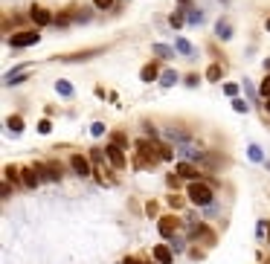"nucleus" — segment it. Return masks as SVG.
I'll use <instances>...</instances> for the list:
<instances>
[{"instance_id":"1","label":"nucleus","mask_w":270,"mask_h":264,"mask_svg":"<svg viewBox=\"0 0 270 264\" xmlns=\"http://www.w3.org/2000/svg\"><path fill=\"white\" fill-rule=\"evenodd\" d=\"M186 195H189L192 206H201V209H206L209 203H215V192H212V186L206 180H192L186 186Z\"/></svg>"},{"instance_id":"2","label":"nucleus","mask_w":270,"mask_h":264,"mask_svg":"<svg viewBox=\"0 0 270 264\" xmlns=\"http://www.w3.org/2000/svg\"><path fill=\"white\" fill-rule=\"evenodd\" d=\"M44 180H47V177H44V163H35V165L20 168V183H23L26 189H38Z\"/></svg>"},{"instance_id":"3","label":"nucleus","mask_w":270,"mask_h":264,"mask_svg":"<svg viewBox=\"0 0 270 264\" xmlns=\"http://www.w3.org/2000/svg\"><path fill=\"white\" fill-rule=\"evenodd\" d=\"M215 232L209 230L206 224H198V221H189V241H203L206 247H215Z\"/></svg>"},{"instance_id":"4","label":"nucleus","mask_w":270,"mask_h":264,"mask_svg":"<svg viewBox=\"0 0 270 264\" xmlns=\"http://www.w3.org/2000/svg\"><path fill=\"white\" fill-rule=\"evenodd\" d=\"M38 41H41V32H38V29H23V32H15L9 38V47H12V50H23V47H32Z\"/></svg>"},{"instance_id":"5","label":"nucleus","mask_w":270,"mask_h":264,"mask_svg":"<svg viewBox=\"0 0 270 264\" xmlns=\"http://www.w3.org/2000/svg\"><path fill=\"white\" fill-rule=\"evenodd\" d=\"M177 227H180V218H177V215L157 218V232H160L163 238H174V235H177Z\"/></svg>"},{"instance_id":"6","label":"nucleus","mask_w":270,"mask_h":264,"mask_svg":"<svg viewBox=\"0 0 270 264\" xmlns=\"http://www.w3.org/2000/svg\"><path fill=\"white\" fill-rule=\"evenodd\" d=\"M174 148H177V157L186 160V163H201L203 154H206V151H201L195 142H180V145H174Z\"/></svg>"},{"instance_id":"7","label":"nucleus","mask_w":270,"mask_h":264,"mask_svg":"<svg viewBox=\"0 0 270 264\" xmlns=\"http://www.w3.org/2000/svg\"><path fill=\"white\" fill-rule=\"evenodd\" d=\"M29 17H32V23H38V29L55 23V17L50 15V9H44V6H32V9H29Z\"/></svg>"},{"instance_id":"8","label":"nucleus","mask_w":270,"mask_h":264,"mask_svg":"<svg viewBox=\"0 0 270 264\" xmlns=\"http://www.w3.org/2000/svg\"><path fill=\"white\" fill-rule=\"evenodd\" d=\"M70 168H73L79 177H87V174L93 171V168H90V160H87L85 154H73V157H70Z\"/></svg>"},{"instance_id":"9","label":"nucleus","mask_w":270,"mask_h":264,"mask_svg":"<svg viewBox=\"0 0 270 264\" xmlns=\"http://www.w3.org/2000/svg\"><path fill=\"white\" fill-rule=\"evenodd\" d=\"M160 64L157 61H148V64H142V70H139V82H145V84H151V82H160Z\"/></svg>"},{"instance_id":"10","label":"nucleus","mask_w":270,"mask_h":264,"mask_svg":"<svg viewBox=\"0 0 270 264\" xmlns=\"http://www.w3.org/2000/svg\"><path fill=\"white\" fill-rule=\"evenodd\" d=\"M105 154H108V163L114 165V168H119V171L128 165V163H125V154H122V148H119V145H114V142L105 148Z\"/></svg>"},{"instance_id":"11","label":"nucleus","mask_w":270,"mask_h":264,"mask_svg":"<svg viewBox=\"0 0 270 264\" xmlns=\"http://www.w3.org/2000/svg\"><path fill=\"white\" fill-rule=\"evenodd\" d=\"M174 174H177V177H186V180H201V177H198V168H195V163H186V160H177V165H174Z\"/></svg>"},{"instance_id":"12","label":"nucleus","mask_w":270,"mask_h":264,"mask_svg":"<svg viewBox=\"0 0 270 264\" xmlns=\"http://www.w3.org/2000/svg\"><path fill=\"white\" fill-rule=\"evenodd\" d=\"M96 52H102V47H96V50H85V52H73V55H58V61H64V64H76V61H87V58H93Z\"/></svg>"},{"instance_id":"13","label":"nucleus","mask_w":270,"mask_h":264,"mask_svg":"<svg viewBox=\"0 0 270 264\" xmlns=\"http://www.w3.org/2000/svg\"><path fill=\"white\" fill-rule=\"evenodd\" d=\"M154 262L157 264H171L174 262V253L169 250V244H154Z\"/></svg>"},{"instance_id":"14","label":"nucleus","mask_w":270,"mask_h":264,"mask_svg":"<svg viewBox=\"0 0 270 264\" xmlns=\"http://www.w3.org/2000/svg\"><path fill=\"white\" fill-rule=\"evenodd\" d=\"M215 38H218V41H230V38H233V26H230L227 17H218V20H215Z\"/></svg>"},{"instance_id":"15","label":"nucleus","mask_w":270,"mask_h":264,"mask_svg":"<svg viewBox=\"0 0 270 264\" xmlns=\"http://www.w3.org/2000/svg\"><path fill=\"white\" fill-rule=\"evenodd\" d=\"M201 165L203 168H209V171H218L221 165H227V157H221V154H203Z\"/></svg>"},{"instance_id":"16","label":"nucleus","mask_w":270,"mask_h":264,"mask_svg":"<svg viewBox=\"0 0 270 264\" xmlns=\"http://www.w3.org/2000/svg\"><path fill=\"white\" fill-rule=\"evenodd\" d=\"M61 174H64V171H61V163H55V160L44 163V177H47V180L58 183V180H61Z\"/></svg>"},{"instance_id":"17","label":"nucleus","mask_w":270,"mask_h":264,"mask_svg":"<svg viewBox=\"0 0 270 264\" xmlns=\"http://www.w3.org/2000/svg\"><path fill=\"white\" fill-rule=\"evenodd\" d=\"M174 50L180 52V55H186V58H198V50H195V44H189L186 38H177V41H174Z\"/></svg>"},{"instance_id":"18","label":"nucleus","mask_w":270,"mask_h":264,"mask_svg":"<svg viewBox=\"0 0 270 264\" xmlns=\"http://www.w3.org/2000/svg\"><path fill=\"white\" fill-rule=\"evenodd\" d=\"M180 82V76H177V70H163V73H160V87H166V90H169V87H174V84Z\"/></svg>"},{"instance_id":"19","label":"nucleus","mask_w":270,"mask_h":264,"mask_svg":"<svg viewBox=\"0 0 270 264\" xmlns=\"http://www.w3.org/2000/svg\"><path fill=\"white\" fill-rule=\"evenodd\" d=\"M151 52H154V58H166V61L177 55V50H174V47H169V44H154Z\"/></svg>"},{"instance_id":"20","label":"nucleus","mask_w":270,"mask_h":264,"mask_svg":"<svg viewBox=\"0 0 270 264\" xmlns=\"http://www.w3.org/2000/svg\"><path fill=\"white\" fill-rule=\"evenodd\" d=\"M163 133H166V139H171V142H189V133L183 131V128H163Z\"/></svg>"},{"instance_id":"21","label":"nucleus","mask_w":270,"mask_h":264,"mask_svg":"<svg viewBox=\"0 0 270 264\" xmlns=\"http://www.w3.org/2000/svg\"><path fill=\"white\" fill-rule=\"evenodd\" d=\"M26 79H29V73H15V70H9V73L3 76V84L12 87V84H23Z\"/></svg>"},{"instance_id":"22","label":"nucleus","mask_w":270,"mask_h":264,"mask_svg":"<svg viewBox=\"0 0 270 264\" xmlns=\"http://www.w3.org/2000/svg\"><path fill=\"white\" fill-rule=\"evenodd\" d=\"M186 12H189V9H177V12H171V15H169V26H171V29H183Z\"/></svg>"},{"instance_id":"23","label":"nucleus","mask_w":270,"mask_h":264,"mask_svg":"<svg viewBox=\"0 0 270 264\" xmlns=\"http://www.w3.org/2000/svg\"><path fill=\"white\" fill-rule=\"evenodd\" d=\"M203 79H206V82H221V79H224V67H221V64H209V67H206V73H203Z\"/></svg>"},{"instance_id":"24","label":"nucleus","mask_w":270,"mask_h":264,"mask_svg":"<svg viewBox=\"0 0 270 264\" xmlns=\"http://www.w3.org/2000/svg\"><path fill=\"white\" fill-rule=\"evenodd\" d=\"M6 128L12 133H23V116H17V114L6 116Z\"/></svg>"},{"instance_id":"25","label":"nucleus","mask_w":270,"mask_h":264,"mask_svg":"<svg viewBox=\"0 0 270 264\" xmlns=\"http://www.w3.org/2000/svg\"><path fill=\"white\" fill-rule=\"evenodd\" d=\"M55 93H58V96H64V99H70L76 90H73V84H70L67 79H58V82H55Z\"/></svg>"},{"instance_id":"26","label":"nucleus","mask_w":270,"mask_h":264,"mask_svg":"<svg viewBox=\"0 0 270 264\" xmlns=\"http://www.w3.org/2000/svg\"><path fill=\"white\" fill-rule=\"evenodd\" d=\"M70 23H76V17H73V9H67V12H61V15L55 17V26H58V29H67Z\"/></svg>"},{"instance_id":"27","label":"nucleus","mask_w":270,"mask_h":264,"mask_svg":"<svg viewBox=\"0 0 270 264\" xmlns=\"http://www.w3.org/2000/svg\"><path fill=\"white\" fill-rule=\"evenodd\" d=\"M17 171H20V168H15V165L9 163L6 168H3V180H6V183H15V186H17Z\"/></svg>"},{"instance_id":"28","label":"nucleus","mask_w":270,"mask_h":264,"mask_svg":"<svg viewBox=\"0 0 270 264\" xmlns=\"http://www.w3.org/2000/svg\"><path fill=\"white\" fill-rule=\"evenodd\" d=\"M73 17H76V23H87V20H93V12L90 9H73Z\"/></svg>"},{"instance_id":"29","label":"nucleus","mask_w":270,"mask_h":264,"mask_svg":"<svg viewBox=\"0 0 270 264\" xmlns=\"http://www.w3.org/2000/svg\"><path fill=\"white\" fill-rule=\"evenodd\" d=\"M169 250L177 256V253H183V250H186V241L180 238V235H174V238H169Z\"/></svg>"},{"instance_id":"30","label":"nucleus","mask_w":270,"mask_h":264,"mask_svg":"<svg viewBox=\"0 0 270 264\" xmlns=\"http://www.w3.org/2000/svg\"><path fill=\"white\" fill-rule=\"evenodd\" d=\"M186 20H189L192 26H201V23H203V12H198V9H189V12H186Z\"/></svg>"},{"instance_id":"31","label":"nucleus","mask_w":270,"mask_h":264,"mask_svg":"<svg viewBox=\"0 0 270 264\" xmlns=\"http://www.w3.org/2000/svg\"><path fill=\"white\" fill-rule=\"evenodd\" d=\"M233 111H236V114H247V111H250V102L236 96V99H233Z\"/></svg>"},{"instance_id":"32","label":"nucleus","mask_w":270,"mask_h":264,"mask_svg":"<svg viewBox=\"0 0 270 264\" xmlns=\"http://www.w3.org/2000/svg\"><path fill=\"white\" fill-rule=\"evenodd\" d=\"M247 157H250L253 163H265V154H262L259 145H250V148H247Z\"/></svg>"},{"instance_id":"33","label":"nucleus","mask_w":270,"mask_h":264,"mask_svg":"<svg viewBox=\"0 0 270 264\" xmlns=\"http://www.w3.org/2000/svg\"><path fill=\"white\" fill-rule=\"evenodd\" d=\"M244 93H247V102H256V96H259V90H256L247 79H244Z\"/></svg>"},{"instance_id":"34","label":"nucleus","mask_w":270,"mask_h":264,"mask_svg":"<svg viewBox=\"0 0 270 264\" xmlns=\"http://www.w3.org/2000/svg\"><path fill=\"white\" fill-rule=\"evenodd\" d=\"M111 142L119 145V148H128V139H125V133H111Z\"/></svg>"},{"instance_id":"35","label":"nucleus","mask_w":270,"mask_h":264,"mask_svg":"<svg viewBox=\"0 0 270 264\" xmlns=\"http://www.w3.org/2000/svg\"><path fill=\"white\" fill-rule=\"evenodd\" d=\"M259 93H262L265 99H270V73H268V76H265V82L259 84Z\"/></svg>"},{"instance_id":"36","label":"nucleus","mask_w":270,"mask_h":264,"mask_svg":"<svg viewBox=\"0 0 270 264\" xmlns=\"http://www.w3.org/2000/svg\"><path fill=\"white\" fill-rule=\"evenodd\" d=\"M218 212H221V203H218V198H215V203H209V206L203 209V215H206V218H212V215H218Z\"/></svg>"},{"instance_id":"37","label":"nucleus","mask_w":270,"mask_h":264,"mask_svg":"<svg viewBox=\"0 0 270 264\" xmlns=\"http://www.w3.org/2000/svg\"><path fill=\"white\" fill-rule=\"evenodd\" d=\"M90 133H93V136H105V122H93V125H90Z\"/></svg>"},{"instance_id":"38","label":"nucleus","mask_w":270,"mask_h":264,"mask_svg":"<svg viewBox=\"0 0 270 264\" xmlns=\"http://www.w3.org/2000/svg\"><path fill=\"white\" fill-rule=\"evenodd\" d=\"M224 93H227V96H233V99H236V96H238V84L227 82V84H224Z\"/></svg>"},{"instance_id":"39","label":"nucleus","mask_w":270,"mask_h":264,"mask_svg":"<svg viewBox=\"0 0 270 264\" xmlns=\"http://www.w3.org/2000/svg\"><path fill=\"white\" fill-rule=\"evenodd\" d=\"M52 131V122L50 119H41V122H38V133H50Z\"/></svg>"},{"instance_id":"40","label":"nucleus","mask_w":270,"mask_h":264,"mask_svg":"<svg viewBox=\"0 0 270 264\" xmlns=\"http://www.w3.org/2000/svg\"><path fill=\"white\" fill-rule=\"evenodd\" d=\"M111 6H114V0H93V9H102V12L111 9Z\"/></svg>"},{"instance_id":"41","label":"nucleus","mask_w":270,"mask_h":264,"mask_svg":"<svg viewBox=\"0 0 270 264\" xmlns=\"http://www.w3.org/2000/svg\"><path fill=\"white\" fill-rule=\"evenodd\" d=\"M198 84H201V76H198V73L186 76V87H198Z\"/></svg>"},{"instance_id":"42","label":"nucleus","mask_w":270,"mask_h":264,"mask_svg":"<svg viewBox=\"0 0 270 264\" xmlns=\"http://www.w3.org/2000/svg\"><path fill=\"white\" fill-rule=\"evenodd\" d=\"M9 195H12V183H6V180H3V186H0V198L6 200Z\"/></svg>"},{"instance_id":"43","label":"nucleus","mask_w":270,"mask_h":264,"mask_svg":"<svg viewBox=\"0 0 270 264\" xmlns=\"http://www.w3.org/2000/svg\"><path fill=\"white\" fill-rule=\"evenodd\" d=\"M145 212L151 215V218H157V200H148V203H145Z\"/></svg>"},{"instance_id":"44","label":"nucleus","mask_w":270,"mask_h":264,"mask_svg":"<svg viewBox=\"0 0 270 264\" xmlns=\"http://www.w3.org/2000/svg\"><path fill=\"white\" fill-rule=\"evenodd\" d=\"M166 183L174 189V186H180V177H177V174H169V177H166Z\"/></svg>"},{"instance_id":"45","label":"nucleus","mask_w":270,"mask_h":264,"mask_svg":"<svg viewBox=\"0 0 270 264\" xmlns=\"http://www.w3.org/2000/svg\"><path fill=\"white\" fill-rule=\"evenodd\" d=\"M122 264H145L142 259H136V256H128V259H122Z\"/></svg>"},{"instance_id":"46","label":"nucleus","mask_w":270,"mask_h":264,"mask_svg":"<svg viewBox=\"0 0 270 264\" xmlns=\"http://www.w3.org/2000/svg\"><path fill=\"white\" fill-rule=\"evenodd\" d=\"M145 133H148V136H154V139H157V128H154L151 122H145Z\"/></svg>"},{"instance_id":"47","label":"nucleus","mask_w":270,"mask_h":264,"mask_svg":"<svg viewBox=\"0 0 270 264\" xmlns=\"http://www.w3.org/2000/svg\"><path fill=\"white\" fill-rule=\"evenodd\" d=\"M169 203H171V206H177V209H180V203H183V200L177 198V195H169Z\"/></svg>"},{"instance_id":"48","label":"nucleus","mask_w":270,"mask_h":264,"mask_svg":"<svg viewBox=\"0 0 270 264\" xmlns=\"http://www.w3.org/2000/svg\"><path fill=\"white\" fill-rule=\"evenodd\" d=\"M189 256H192V259L198 262V259H203V250H189Z\"/></svg>"},{"instance_id":"49","label":"nucleus","mask_w":270,"mask_h":264,"mask_svg":"<svg viewBox=\"0 0 270 264\" xmlns=\"http://www.w3.org/2000/svg\"><path fill=\"white\" fill-rule=\"evenodd\" d=\"M265 29H268V32H270V17H268V20H265Z\"/></svg>"},{"instance_id":"50","label":"nucleus","mask_w":270,"mask_h":264,"mask_svg":"<svg viewBox=\"0 0 270 264\" xmlns=\"http://www.w3.org/2000/svg\"><path fill=\"white\" fill-rule=\"evenodd\" d=\"M265 111H268V114H270V99H268V102H265Z\"/></svg>"},{"instance_id":"51","label":"nucleus","mask_w":270,"mask_h":264,"mask_svg":"<svg viewBox=\"0 0 270 264\" xmlns=\"http://www.w3.org/2000/svg\"><path fill=\"white\" fill-rule=\"evenodd\" d=\"M265 70H268V73H270V58H268V61H265Z\"/></svg>"},{"instance_id":"52","label":"nucleus","mask_w":270,"mask_h":264,"mask_svg":"<svg viewBox=\"0 0 270 264\" xmlns=\"http://www.w3.org/2000/svg\"><path fill=\"white\" fill-rule=\"evenodd\" d=\"M265 241H268V244H270V227H268V235H265Z\"/></svg>"},{"instance_id":"53","label":"nucleus","mask_w":270,"mask_h":264,"mask_svg":"<svg viewBox=\"0 0 270 264\" xmlns=\"http://www.w3.org/2000/svg\"><path fill=\"white\" fill-rule=\"evenodd\" d=\"M265 165H268V171H270V160H268V163H265Z\"/></svg>"},{"instance_id":"54","label":"nucleus","mask_w":270,"mask_h":264,"mask_svg":"<svg viewBox=\"0 0 270 264\" xmlns=\"http://www.w3.org/2000/svg\"><path fill=\"white\" fill-rule=\"evenodd\" d=\"M177 3H189V0H177Z\"/></svg>"},{"instance_id":"55","label":"nucleus","mask_w":270,"mask_h":264,"mask_svg":"<svg viewBox=\"0 0 270 264\" xmlns=\"http://www.w3.org/2000/svg\"><path fill=\"white\" fill-rule=\"evenodd\" d=\"M224 3H227V0H224Z\"/></svg>"},{"instance_id":"56","label":"nucleus","mask_w":270,"mask_h":264,"mask_svg":"<svg viewBox=\"0 0 270 264\" xmlns=\"http://www.w3.org/2000/svg\"><path fill=\"white\" fill-rule=\"evenodd\" d=\"M119 264H122V262H119Z\"/></svg>"}]
</instances>
